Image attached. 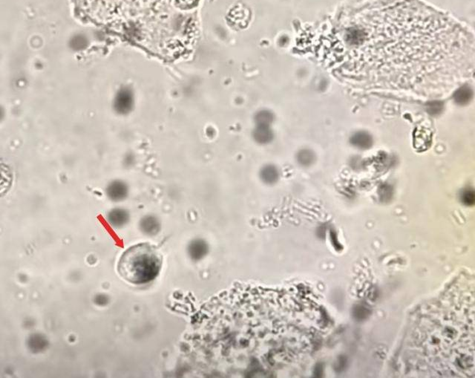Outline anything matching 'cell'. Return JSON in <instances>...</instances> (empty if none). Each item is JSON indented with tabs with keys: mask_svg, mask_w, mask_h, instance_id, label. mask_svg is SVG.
I'll return each instance as SVG.
<instances>
[{
	"mask_svg": "<svg viewBox=\"0 0 475 378\" xmlns=\"http://www.w3.org/2000/svg\"><path fill=\"white\" fill-rule=\"evenodd\" d=\"M472 98V92L471 89L468 87H462L455 92L454 98L455 102L457 104L463 105L469 102L470 100Z\"/></svg>",
	"mask_w": 475,
	"mask_h": 378,
	"instance_id": "obj_7",
	"label": "cell"
},
{
	"mask_svg": "<svg viewBox=\"0 0 475 378\" xmlns=\"http://www.w3.org/2000/svg\"><path fill=\"white\" fill-rule=\"evenodd\" d=\"M255 121L256 125L270 126L272 121L271 114L267 110H261L255 115Z\"/></svg>",
	"mask_w": 475,
	"mask_h": 378,
	"instance_id": "obj_9",
	"label": "cell"
},
{
	"mask_svg": "<svg viewBox=\"0 0 475 378\" xmlns=\"http://www.w3.org/2000/svg\"><path fill=\"white\" fill-rule=\"evenodd\" d=\"M353 141H355V144L358 145V147L365 148L368 147L371 144V138L366 134H358L353 138Z\"/></svg>",
	"mask_w": 475,
	"mask_h": 378,
	"instance_id": "obj_10",
	"label": "cell"
},
{
	"mask_svg": "<svg viewBox=\"0 0 475 378\" xmlns=\"http://www.w3.org/2000/svg\"><path fill=\"white\" fill-rule=\"evenodd\" d=\"M461 200L465 205H472L475 201L474 193L473 190H465L461 195Z\"/></svg>",
	"mask_w": 475,
	"mask_h": 378,
	"instance_id": "obj_11",
	"label": "cell"
},
{
	"mask_svg": "<svg viewBox=\"0 0 475 378\" xmlns=\"http://www.w3.org/2000/svg\"><path fill=\"white\" fill-rule=\"evenodd\" d=\"M105 192L109 200L121 202L126 200L130 196V186L124 180L114 179L107 184Z\"/></svg>",
	"mask_w": 475,
	"mask_h": 378,
	"instance_id": "obj_3",
	"label": "cell"
},
{
	"mask_svg": "<svg viewBox=\"0 0 475 378\" xmlns=\"http://www.w3.org/2000/svg\"><path fill=\"white\" fill-rule=\"evenodd\" d=\"M130 219L127 210L123 208H115L109 212L108 215L109 222L115 227H121L128 222Z\"/></svg>",
	"mask_w": 475,
	"mask_h": 378,
	"instance_id": "obj_4",
	"label": "cell"
},
{
	"mask_svg": "<svg viewBox=\"0 0 475 378\" xmlns=\"http://www.w3.org/2000/svg\"><path fill=\"white\" fill-rule=\"evenodd\" d=\"M440 104L433 102L432 103V104H430L428 111L431 112V114H436L440 111Z\"/></svg>",
	"mask_w": 475,
	"mask_h": 378,
	"instance_id": "obj_12",
	"label": "cell"
},
{
	"mask_svg": "<svg viewBox=\"0 0 475 378\" xmlns=\"http://www.w3.org/2000/svg\"><path fill=\"white\" fill-rule=\"evenodd\" d=\"M271 130L270 126L256 125L253 131V138L259 144H266L272 139Z\"/></svg>",
	"mask_w": 475,
	"mask_h": 378,
	"instance_id": "obj_5",
	"label": "cell"
},
{
	"mask_svg": "<svg viewBox=\"0 0 475 378\" xmlns=\"http://www.w3.org/2000/svg\"><path fill=\"white\" fill-rule=\"evenodd\" d=\"M136 98L135 92L129 87H122L117 91L112 100V110L119 116H127L133 112Z\"/></svg>",
	"mask_w": 475,
	"mask_h": 378,
	"instance_id": "obj_2",
	"label": "cell"
},
{
	"mask_svg": "<svg viewBox=\"0 0 475 378\" xmlns=\"http://www.w3.org/2000/svg\"><path fill=\"white\" fill-rule=\"evenodd\" d=\"M163 256L156 246L148 243L136 244L123 253L118 261V273L132 285L151 282L161 272Z\"/></svg>",
	"mask_w": 475,
	"mask_h": 378,
	"instance_id": "obj_1",
	"label": "cell"
},
{
	"mask_svg": "<svg viewBox=\"0 0 475 378\" xmlns=\"http://www.w3.org/2000/svg\"><path fill=\"white\" fill-rule=\"evenodd\" d=\"M159 225L158 219L153 216H145L141 222V227L147 232L155 231L158 230Z\"/></svg>",
	"mask_w": 475,
	"mask_h": 378,
	"instance_id": "obj_8",
	"label": "cell"
},
{
	"mask_svg": "<svg viewBox=\"0 0 475 378\" xmlns=\"http://www.w3.org/2000/svg\"><path fill=\"white\" fill-rule=\"evenodd\" d=\"M277 176L276 169L271 165L264 166L260 171V178L265 184H272L274 182Z\"/></svg>",
	"mask_w": 475,
	"mask_h": 378,
	"instance_id": "obj_6",
	"label": "cell"
}]
</instances>
